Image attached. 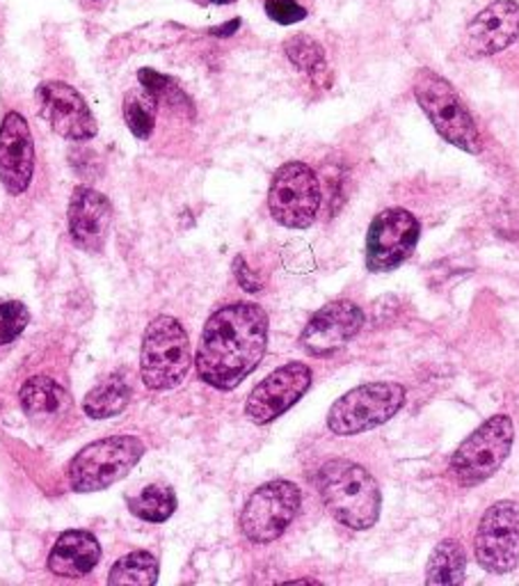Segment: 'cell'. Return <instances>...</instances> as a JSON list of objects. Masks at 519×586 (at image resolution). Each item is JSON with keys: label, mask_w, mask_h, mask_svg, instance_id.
<instances>
[{"label": "cell", "mask_w": 519, "mask_h": 586, "mask_svg": "<svg viewBox=\"0 0 519 586\" xmlns=\"http://www.w3.org/2000/svg\"><path fill=\"white\" fill-rule=\"evenodd\" d=\"M519 37V5L515 0H495L481 10L464 31V54L470 58L497 56Z\"/></svg>", "instance_id": "15"}, {"label": "cell", "mask_w": 519, "mask_h": 586, "mask_svg": "<svg viewBox=\"0 0 519 586\" xmlns=\"http://www.w3.org/2000/svg\"><path fill=\"white\" fill-rule=\"evenodd\" d=\"M316 489L332 518L344 527L365 531L378 522L382 495L367 468L348 458H332L319 470Z\"/></svg>", "instance_id": "2"}, {"label": "cell", "mask_w": 519, "mask_h": 586, "mask_svg": "<svg viewBox=\"0 0 519 586\" xmlns=\"http://www.w3.org/2000/svg\"><path fill=\"white\" fill-rule=\"evenodd\" d=\"M193 367V351L186 328L174 317H155L142 340L140 374L153 392H168L184 383Z\"/></svg>", "instance_id": "4"}, {"label": "cell", "mask_w": 519, "mask_h": 586, "mask_svg": "<svg viewBox=\"0 0 519 586\" xmlns=\"http://www.w3.org/2000/svg\"><path fill=\"white\" fill-rule=\"evenodd\" d=\"M268 209L284 227H309L321 209V184L316 172L300 161L284 163L270 182Z\"/></svg>", "instance_id": "9"}, {"label": "cell", "mask_w": 519, "mask_h": 586, "mask_svg": "<svg viewBox=\"0 0 519 586\" xmlns=\"http://www.w3.org/2000/svg\"><path fill=\"white\" fill-rule=\"evenodd\" d=\"M515 426L508 415H495L483 422L451 458V474L460 486H478L495 476L510 456Z\"/></svg>", "instance_id": "6"}, {"label": "cell", "mask_w": 519, "mask_h": 586, "mask_svg": "<svg viewBox=\"0 0 519 586\" xmlns=\"http://www.w3.org/2000/svg\"><path fill=\"white\" fill-rule=\"evenodd\" d=\"M155 582H159V559L145 550H136L122 556L108 575V584L113 586L117 584L151 586Z\"/></svg>", "instance_id": "23"}, {"label": "cell", "mask_w": 519, "mask_h": 586, "mask_svg": "<svg viewBox=\"0 0 519 586\" xmlns=\"http://www.w3.org/2000/svg\"><path fill=\"white\" fill-rule=\"evenodd\" d=\"M101 559V545L94 533L69 529L48 554V571L60 577H83L92 573Z\"/></svg>", "instance_id": "18"}, {"label": "cell", "mask_w": 519, "mask_h": 586, "mask_svg": "<svg viewBox=\"0 0 519 586\" xmlns=\"http://www.w3.org/2000/svg\"><path fill=\"white\" fill-rule=\"evenodd\" d=\"M268 314L254 302H233L206 321L195 355L197 376L206 386L229 392L264 360Z\"/></svg>", "instance_id": "1"}, {"label": "cell", "mask_w": 519, "mask_h": 586, "mask_svg": "<svg viewBox=\"0 0 519 586\" xmlns=\"http://www.w3.org/2000/svg\"><path fill=\"white\" fill-rule=\"evenodd\" d=\"M311 386V369L302 363H289L275 369L258 383L247 401H245V415L258 424H270L277 417L293 407Z\"/></svg>", "instance_id": "12"}, {"label": "cell", "mask_w": 519, "mask_h": 586, "mask_svg": "<svg viewBox=\"0 0 519 586\" xmlns=\"http://www.w3.org/2000/svg\"><path fill=\"white\" fill-rule=\"evenodd\" d=\"M35 172V142L28 122L8 113L0 124V184L10 195L28 191Z\"/></svg>", "instance_id": "16"}, {"label": "cell", "mask_w": 519, "mask_h": 586, "mask_svg": "<svg viewBox=\"0 0 519 586\" xmlns=\"http://www.w3.org/2000/svg\"><path fill=\"white\" fill-rule=\"evenodd\" d=\"M466 554L455 539L439 541L428 559L426 584L432 586H458L464 582Z\"/></svg>", "instance_id": "20"}, {"label": "cell", "mask_w": 519, "mask_h": 586, "mask_svg": "<svg viewBox=\"0 0 519 586\" xmlns=\"http://www.w3.org/2000/svg\"><path fill=\"white\" fill-rule=\"evenodd\" d=\"M365 328V312L353 300H332L309 319L300 346L311 358H327L342 351Z\"/></svg>", "instance_id": "13"}, {"label": "cell", "mask_w": 519, "mask_h": 586, "mask_svg": "<svg viewBox=\"0 0 519 586\" xmlns=\"http://www.w3.org/2000/svg\"><path fill=\"white\" fill-rule=\"evenodd\" d=\"M19 401L25 415L35 422H44L60 415L69 403V397L65 388L58 386L54 378L33 376L21 386Z\"/></svg>", "instance_id": "19"}, {"label": "cell", "mask_w": 519, "mask_h": 586, "mask_svg": "<svg viewBox=\"0 0 519 586\" xmlns=\"http://www.w3.org/2000/svg\"><path fill=\"white\" fill-rule=\"evenodd\" d=\"M405 403V388L399 383H367L346 392L327 413V426L336 436H357L387 424Z\"/></svg>", "instance_id": "7"}, {"label": "cell", "mask_w": 519, "mask_h": 586, "mask_svg": "<svg viewBox=\"0 0 519 586\" xmlns=\"http://www.w3.org/2000/svg\"><path fill=\"white\" fill-rule=\"evenodd\" d=\"M37 99L44 119L58 136L67 140H90L96 136V119L85 99L71 85L48 81L37 88Z\"/></svg>", "instance_id": "14"}, {"label": "cell", "mask_w": 519, "mask_h": 586, "mask_svg": "<svg viewBox=\"0 0 519 586\" xmlns=\"http://www.w3.org/2000/svg\"><path fill=\"white\" fill-rule=\"evenodd\" d=\"M31 321V312L19 300L0 302V346L12 344Z\"/></svg>", "instance_id": "26"}, {"label": "cell", "mask_w": 519, "mask_h": 586, "mask_svg": "<svg viewBox=\"0 0 519 586\" xmlns=\"http://www.w3.org/2000/svg\"><path fill=\"white\" fill-rule=\"evenodd\" d=\"M474 554L481 568L492 575H506L519 566V504L501 499L483 514L476 537Z\"/></svg>", "instance_id": "10"}, {"label": "cell", "mask_w": 519, "mask_h": 586, "mask_svg": "<svg viewBox=\"0 0 519 586\" xmlns=\"http://www.w3.org/2000/svg\"><path fill=\"white\" fill-rule=\"evenodd\" d=\"M216 5H229V3H237V0H211Z\"/></svg>", "instance_id": "30"}, {"label": "cell", "mask_w": 519, "mask_h": 586, "mask_svg": "<svg viewBox=\"0 0 519 586\" xmlns=\"http://www.w3.org/2000/svg\"><path fill=\"white\" fill-rule=\"evenodd\" d=\"M126 504L131 514L147 522H165L176 512V495L165 483H151L136 497H128Z\"/></svg>", "instance_id": "22"}, {"label": "cell", "mask_w": 519, "mask_h": 586, "mask_svg": "<svg viewBox=\"0 0 519 586\" xmlns=\"http://www.w3.org/2000/svg\"><path fill=\"white\" fill-rule=\"evenodd\" d=\"M128 401H131V388L122 376H111L106 383H101L85 397L83 411L92 420H108L126 411Z\"/></svg>", "instance_id": "21"}, {"label": "cell", "mask_w": 519, "mask_h": 586, "mask_svg": "<svg viewBox=\"0 0 519 586\" xmlns=\"http://www.w3.org/2000/svg\"><path fill=\"white\" fill-rule=\"evenodd\" d=\"M422 225L417 216L405 209L380 211L367 234V268L371 273H387L399 268L412 250L417 248Z\"/></svg>", "instance_id": "11"}, {"label": "cell", "mask_w": 519, "mask_h": 586, "mask_svg": "<svg viewBox=\"0 0 519 586\" xmlns=\"http://www.w3.org/2000/svg\"><path fill=\"white\" fill-rule=\"evenodd\" d=\"M239 28H241V19H231V21L218 25V28H214L211 35H214V37H231V35L237 33Z\"/></svg>", "instance_id": "29"}, {"label": "cell", "mask_w": 519, "mask_h": 586, "mask_svg": "<svg viewBox=\"0 0 519 586\" xmlns=\"http://www.w3.org/2000/svg\"><path fill=\"white\" fill-rule=\"evenodd\" d=\"M284 50H287V58L296 65V69L314 76V79L325 71V50L314 37L293 35L284 44Z\"/></svg>", "instance_id": "25"}, {"label": "cell", "mask_w": 519, "mask_h": 586, "mask_svg": "<svg viewBox=\"0 0 519 586\" xmlns=\"http://www.w3.org/2000/svg\"><path fill=\"white\" fill-rule=\"evenodd\" d=\"M145 456V443L136 436H113L78 451L67 468L69 486L76 493L106 491L122 481Z\"/></svg>", "instance_id": "5"}, {"label": "cell", "mask_w": 519, "mask_h": 586, "mask_svg": "<svg viewBox=\"0 0 519 586\" xmlns=\"http://www.w3.org/2000/svg\"><path fill=\"white\" fill-rule=\"evenodd\" d=\"M233 273H237V279H239V285L250 291V294H256V291H262V279H258L250 266L245 264L243 257H237V262H233Z\"/></svg>", "instance_id": "28"}, {"label": "cell", "mask_w": 519, "mask_h": 586, "mask_svg": "<svg viewBox=\"0 0 519 586\" xmlns=\"http://www.w3.org/2000/svg\"><path fill=\"white\" fill-rule=\"evenodd\" d=\"M266 14L279 25H293L307 19V10L298 0H266Z\"/></svg>", "instance_id": "27"}, {"label": "cell", "mask_w": 519, "mask_h": 586, "mask_svg": "<svg viewBox=\"0 0 519 586\" xmlns=\"http://www.w3.org/2000/svg\"><path fill=\"white\" fill-rule=\"evenodd\" d=\"M113 220V207L106 195L78 186L69 202V234L71 241L85 250L99 252L106 245Z\"/></svg>", "instance_id": "17"}, {"label": "cell", "mask_w": 519, "mask_h": 586, "mask_svg": "<svg viewBox=\"0 0 519 586\" xmlns=\"http://www.w3.org/2000/svg\"><path fill=\"white\" fill-rule=\"evenodd\" d=\"M414 99L435 126V131L447 142L466 151V154H481L483 138L478 126L445 76L430 69H419L414 76Z\"/></svg>", "instance_id": "3"}, {"label": "cell", "mask_w": 519, "mask_h": 586, "mask_svg": "<svg viewBox=\"0 0 519 586\" xmlns=\"http://www.w3.org/2000/svg\"><path fill=\"white\" fill-rule=\"evenodd\" d=\"M155 108H159V99L145 88L128 92L124 101V119L136 138L145 140L151 136L155 124Z\"/></svg>", "instance_id": "24"}, {"label": "cell", "mask_w": 519, "mask_h": 586, "mask_svg": "<svg viewBox=\"0 0 519 586\" xmlns=\"http://www.w3.org/2000/svg\"><path fill=\"white\" fill-rule=\"evenodd\" d=\"M302 504L293 481L275 479L256 489L241 514V531L252 543H273L291 527Z\"/></svg>", "instance_id": "8"}]
</instances>
